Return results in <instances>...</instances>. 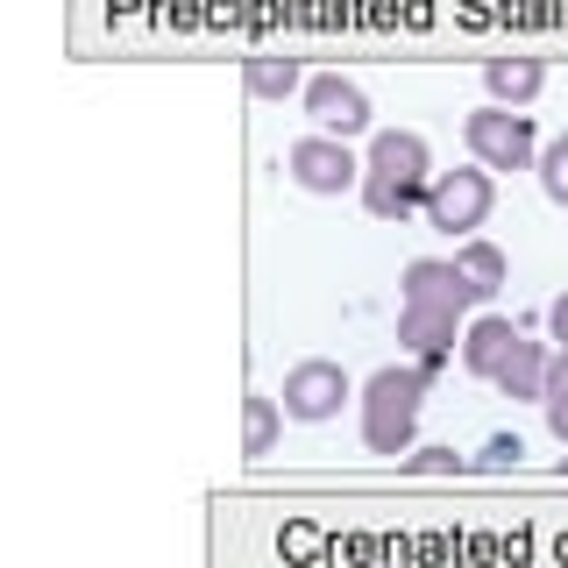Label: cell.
I'll return each instance as SVG.
<instances>
[{
  "instance_id": "obj_5",
  "label": "cell",
  "mask_w": 568,
  "mask_h": 568,
  "mask_svg": "<svg viewBox=\"0 0 568 568\" xmlns=\"http://www.w3.org/2000/svg\"><path fill=\"white\" fill-rule=\"evenodd\" d=\"M348 398V369L327 363V355H313V363H298L292 377H284V419H334Z\"/></svg>"
},
{
  "instance_id": "obj_12",
  "label": "cell",
  "mask_w": 568,
  "mask_h": 568,
  "mask_svg": "<svg viewBox=\"0 0 568 568\" xmlns=\"http://www.w3.org/2000/svg\"><path fill=\"white\" fill-rule=\"evenodd\" d=\"M547 363H555V355L519 334V348H511L505 369H497V390H505V398H547Z\"/></svg>"
},
{
  "instance_id": "obj_18",
  "label": "cell",
  "mask_w": 568,
  "mask_h": 568,
  "mask_svg": "<svg viewBox=\"0 0 568 568\" xmlns=\"http://www.w3.org/2000/svg\"><path fill=\"white\" fill-rule=\"evenodd\" d=\"M413 469H426V476H448V469H462V455H455V448H419V455H413Z\"/></svg>"
},
{
  "instance_id": "obj_6",
  "label": "cell",
  "mask_w": 568,
  "mask_h": 568,
  "mask_svg": "<svg viewBox=\"0 0 568 568\" xmlns=\"http://www.w3.org/2000/svg\"><path fill=\"white\" fill-rule=\"evenodd\" d=\"M284 164H292V178L306 192H348V185H363V164L348 156L342 135H298Z\"/></svg>"
},
{
  "instance_id": "obj_8",
  "label": "cell",
  "mask_w": 568,
  "mask_h": 568,
  "mask_svg": "<svg viewBox=\"0 0 568 568\" xmlns=\"http://www.w3.org/2000/svg\"><path fill=\"white\" fill-rule=\"evenodd\" d=\"M369 178H384V185H405V192H426L434 185V156H426V135L413 129H384L369 142Z\"/></svg>"
},
{
  "instance_id": "obj_13",
  "label": "cell",
  "mask_w": 568,
  "mask_h": 568,
  "mask_svg": "<svg viewBox=\"0 0 568 568\" xmlns=\"http://www.w3.org/2000/svg\"><path fill=\"white\" fill-rule=\"evenodd\" d=\"M277 426H284V405L277 398H242V455H271L277 448Z\"/></svg>"
},
{
  "instance_id": "obj_20",
  "label": "cell",
  "mask_w": 568,
  "mask_h": 568,
  "mask_svg": "<svg viewBox=\"0 0 568 568\" xmlns=\"http://www.w3.org/2000/svg\"><path fill=\"white\" fill-rule=\"evenodd\" d=\"M547 398H568V348H555V363H547Z\"/></svg>"
},
{
  "instance_id": "obj_16",
  "label": "cell",
  "mask_w": 568,
  "mask_h": 568,
  "mask_svg": "<svg viewBox=\"0 0 568 568\" xmlns=\"http://www.w3.org/2000/svg\"><path fill=\"white\" fill-rule=\"evenodd\" d=\"M363 206L377 213V221H405L413 206H426V192H405V185H384V178L363 171Z\"/></svg>"
},
{
  "instance_id": "obj_11",
  "label": "cell",
  "mask_w": 568,
  "mask_h": 568,
  "mask_svg": "<svg viewBox=\"0 0 568 568\" xmlns=\"http://www.w3.org/2000/svg\"><path fill=\"white\" fill-rule=\"evenodd\" d=\"M484 85H490L497 106H526V100L547 85V64H540V58H490V64H484Z\"/></svg>"
},
{
  "instance_id": "obj_3",
  "label": "cell",
  "mask_w": 568,
  "mask_h": 568,
  "mask_svg": "<svg viewBox=\"0 0 568 568\" xmlns=\"http://www.w3.org/2000/svg\"><path fill=\"white\" fill-rule=\"evenodd\" d=\"M490 200H497V185H490L484 164L434 171V185H426V227H440V235H469V227H484Z\"/></svg>"
},
{
  "instance_id": "obj_14",
  "label": "cell",
  "mask_w": 568,
  "mask_h": 568,
  "mask_svg": "<svg viewBox=\"0 0 568 568\" xmlns=\"http://www.w3.org/2000/svg\"><path fill=\"white\" fill-rule=\"evenodd\" d=\"M242 85H248L256 100L298 93V58H248V64H242Z\"/></svg>"
},
{
  "instance_id": "obj_1",
  "label": "cell",
  "mask_w": 568,
  "mask_h": 568,
  "mask_svg": "<svg viewBox=\"0 0 568 568\" xmlns=\"http://www.w3.org/2000/svg\"><path fill=\"white\" fill-rule=\"evenodd\" d=\"M426 384H434L426 363H390V369H377V377L363 384V448L369 455H405L413 448Z\"/></svg>"
},
{
  "instance_id": "obj_2",
  "label": "cell",
  "mask_w": 568,
  "mask_h": 568,
  "mask_svg": "<svg viewBox=\"0 0 568 568\" xmlns=\"http://www.w3.org/2000/svg\"><path fill=\"white\" fill-rule=\"evenodd\" d=\"M462 142H469V156L484 171H526V164H540L532 121L511 114V106H476V114L462 121Z\"/></svg>"
},
{
  "instance_id": "obj_7",
  "label": "cell",
  "mask_w": 568,
  "mask_h": 568,
  "mask_svg": "<svg viewBox=\"0 0 568 568\" xmlns=\"http://www.w3.org/2000/svg\"><path fill=\"white\" fill-rule=\"evenodd\" d=\"M306 114L320 121V135H363L369 129V93L355 79H342V71H320V79H306Z\"/></svg>"
},
{
  "instance_id": "obj_9",
  "label": "cell",
  "mask_w": 568,
  "mask_h": 568,
  "mask_svg": "<svg viewBox=\"0 0 568 568\" xmlns=\"http://www.w3.org/2000/svg\"><path fill=\"white\" fill-rule=\"evenodd\" d=\"M455 320H462V313H426V306H398V342L413 348V363H426V369H434L440 355L455 348Z\"/></svg>"
},
{
  "instance_id": "obj_17",
  "label": "cell",
  "mask_w": 568,
  "mask_h": 568,
  "mask_svg": "<svg viewBox=\"0 0 568 568\" xmlns=\"http://www.w3.org/2000/svg\"><path fill=\"white\" fill-rule=\"evenodd\" d=\"M540 185H547V200H555V206H568V135L540 150Z\"/></svg>"
},
{
  "instance_id": "obj_22",
  "label": "cell",
  "mask_w": 568,
  "mask_h": 568,
  "mask_svg": "<svg viewBox=\"0 0 568 568\" xmlns=\"http://www.w3.org/2000/svg\"><path fill=\"white\" fill-rule=\"evenodd\" d=\"M547 426H555V440L568 448V398H547Z\"/></svg>"
},
{
  "instance_id": "obj_15",
  "label": "cell",
  "mask_w": 568,
  "mask_h": 568,
  "mask_svg": "<svg viewBox=\"0 0 568 568\" xmlns=\"http://www.w3.org/2000/svg\"><path fill=\"white\" fill-rule=\"evenodd\" d=\"M455 263H462V277H469L484 298L497 292V284H505V248H497V242H462V248H455Z\"/></svg>"
},
{
  "instance_id": "obj_4",
  "label": "cell",
  "mask_w": 568,
  "mask_h": 568,
  "mask_svg": "<svg viewBox=\"0 0 568 568\" xmlns=\"http://www.w3.org/2000/svg\"><path fill=\"white\" fill-rule=\"evenodd\" d=\"M398 298H405V306H426V313H469V306H484V292L462 277V263H440V256H413V263H405Z\"/></svg>"
},
{
  "instance_id": "obj_21",
  "label": "cell",
  "mask_w": 568,
  "mask_h": 568,
  "mask_svg": "<svg viewBox=\"0 0 568 568\" xmlns=\"http://www.w3.org/2000/svg\"><path fill=\"white\" fill-rule=\"evenodd\" d=\"M547 327H555V342H561V348H568V292H561V298H555V306H547Z\"/></svg>"
},
{
  "instance_id": "obj_10",
  "label": "cell",
  "mask_w": 568,
  "mask_h": 568,
  "mask_svg": "<svg viewBox=\"0 0 568 568\" xmlns=\"http://www.w3.org/2000/svg\"><path fill=\"white\" fill-rule=\"evenodd\" d=\"M511 348H519V327H511V320H497V313H484L469 334H462V363H469V377H497Z\"/></svg>"
},
{
  "instance_id": "obj_19",
  "label": "cell",
  "mask_w": 568,
  "mask_h": 568,
  "mask_svg": "<svg viewBox=\"0 0 568 568\" xmlns=\"http://www.w3.org/2000/svg\"><path fill=\"white\" fill-rule=\"evenodd\" d=\"M519 455H526V448H519V434H497L490 448H484V462H490V469H511Z\"/></svg>"
}]
</instances>
